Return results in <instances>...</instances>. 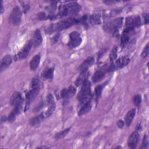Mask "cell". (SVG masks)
<instances>
[{
  "instance_id": "obj_6",
  "label": "cell",
  "mask_w": 149,
  "mask_h": 149,
  "mask_svg": "<svg viewBox=\"0 0 149 149\" xmlns=\"http://www.w3.org/2000/svg\"><path fill=\"white\" fill-rule=\"evenodd\" d=\"M109 65L105 64L101 66L100 69H98L93 74L92 77V80L94 83H97L100 81L102 79V78L105 76V74L109 72L108 70Z\"/></svg>"
},
{
  "instance_id": "obj_19",
  "label": "cell",
  "mask_w": 149,
  "mask_h": 149,
  "mask_svg": "<svg viewBox=\"0 0 149 149\" xmlns=\"http://www.w3.org/2000/svg\"><path fill=\"white\" fill-rule=\"evenodd\" d=\"M21 109H22V104L15 107V108L12 111V112L9 115L8 120L9 122H12L15 120L16 116L20 113Z\"/></svg>"
},
{
  "instance_id": "obj_36",
  "label": "cell",
  "mask_w": 149,
  "mask_h": 149,
  "mask_svg": "<svg viewBox=\"0 0 149 149\" xmlns=\"http://www.w3.org/2000/svg\"><path fill=\"white\" fill-rule=\"evenodd\" d=\"M38 17L40 20H45L47 19V16L44 12H40L38 14Z\"/></svg>"
},
{
  "instance_id": "obj_33",
  "label": "cell",
  "mask_w": 149,
  "mask_h": 149,
  "mask_svg": "<svg viewBox=\"0 0 149 149\" xmlns=\"http://www.w3.org/2000/svg\"><path fill=\"white\" fill-rule=\"evenodd\" d=\"M148 46H149L148 44H147L142 51L141 56L143 58H145L147 57V56L148 55V53H149V47Z\"/></svg>"
},
{
  "instance_id": "obj_1",
  "label": "cell",
  "mask_w": 149,
  "mask_h": 149,
  "mask_svg": "<svg viewBox=\"0 0 149 149\" xmlns=\"http://www.w3.org/2000/svg\"><path fill=\"white\" fill-rule=\"evenodd\" d=\"M78 23H79V20H77L75 18H73V17L67 18L66 19H64L63 20H61L58 22L55 25H54V24L51 25L47 29V32L48 33H51L55 31H60L66 29H68L69 27H71L72 26Z\"/></svg>"
},
{
  "instance_id": "obj_14",
  "label": "cell",
  "mask_w": 149,
  "mask_h": 149,
  "mask_svg": "<svg viewBox=\"0 0 149 149\" xmlns=\"http://www.w3.org/2000/svg\"><path fill=\"white\" fill-rule=\"evenodd\" d=\"M130 61V59L127 56H123L120 58H119L118 59H117L114 63V65L115 66L116 69L118 68H122L124 66H126Z\"/></svg>"
},
{
  "instance_id": "obj_22",
  "label": "cell",
  "mask_w": 149,
  "mask_h": 149,
  "mask_svg": "<svg viewBox=\"0 0 149 149\" xmlns=\"http://www.w3.org/2000/svg\"><path fill=\"white\" fill-rule=\"evenodd\" d=\"M40 62V56L39 55H34V56L31 59L30 62V69L32 70H35L38 67Z\"/></svg>"
},
{
  "instance_id": "obj_28",
  "label": "cell",
  "mask_w": 149,
  "mask_h": 149,
  "mask_svg": "<svg viewBox=\"0 0 149 149\" xmlns=\"http://www.w3.org/2000/svg\"><path fill=\"white\" fill-rule=\"evenodd\" d=\"M103 88H104V86H102V85H98L95 87V98H96L97 100L100 98L101 94H102Z\"/></svg>"
},
{
  "instance_id": "obj_20",
  "label": "cell",
  "mask_w": 149,
  "mask_h": 149,
  "mask_svg": "<svg viewBox=\"0 0 149 149\" xmlns=\"http://www.w3.org/2000/svg\"><path fill=\"white\" fill-rule=\"evenodd\" d=\"M91 108H92V104L90 101H88L83 104L82 107L79 110L78 115L79 116H82L83 115L87 113L90 111Z\"/></svg>"
},
{
  "instance_id": "obj_3",
  "label": "cell",
  "mask_w": 149,
  "mask_h": 149,
  "mask_svg": "<svg viewBox=\"0 0 149 149\" xmlns=\"http://www.w3.org/2000/svg\"><path fill=\"white\" fill-rule=\"evenodd\" d=\"M91 98V84L90 82L86 79L82 85L81 88L77 95L79 102L81 104H84L89 101Z\"/></svg>"
},
{
  "instance_id": "obj_9",
  "label": "cell",
  "mask_w": 149,
  "mask_h": 149,
  "mask_svg": "<svg viewBox=\"0 0 149 149\" xmlns=\"http://www.w3.org/2000/svg\"><path fill=\"white\" fill-rule=\"evenodd\" d=\"M33 45V44L32 40H29L24 45V46L20 49L19 52L16 55L17 59H25L27 57Z\"/></svg>"
},
{
  "instance_id": "obj_16",
  "label": "cell",
  "mask_w": 149,
  "mask_h": 149,
  "mask_svg": "<svg viewBox=\"0 0 149 149\" xmlns=\"http://www.w3.org/2000/svg\"><path fill=\"white\" fill-rule=\"evenodd\" d=\"M94 58L92 56H90L87 58L80 65L79 69L80 72L87 70L94 63Z\"/></svg>"
},
{
  "instance_id": "obj_21",
  "label": "cell",
  "mask_w": 149,
  "mask_h": 149,
  "mask_svg": "<svg viewBox=\"0 0 149 149\" xmlns=\"http://www.w3.org/2000/svg\"><path fill=\"white\" fill-rule=\"evenodd\" d=\"M44 118V115L43 113H41L36 117L32 118L30 120V123L32 126H38L41 122L43 120Z\"/></svg>"
},
{
  "instance_id": "obj_13",
  "label": "cell",
  "mask_w": 149,
  "mask_h": 149,
  "mask_svg": "<svg viewBox=\"0 0 149 149\" xmlns=\"http://www.w3.org/2000/svg\"><path fill=\"white\" fill-rule=\"evenodd\" d=\"M76 91V90L75 87L73 86H70L68 89L64 88L62 90L61 93V97L65 100H69L74 95Z\"/></svg>"
},
{
  "instance_id": "obj_30",
  "label": "cell",
  "mask_w": 149,
  "mask_h": 149,
  "mask_svg": "<svg viewBox=\"0 0 149 149\" xmlns=\"http://www.w3.org/2000/svg\"><path fill=\"white\" fill-rule=\"evenodd\" d=\"M40 86V80L37 77H34L31 83V88H39Z\"/></svg>"
},
{
  "instance_id": "obj_8",
  "label": "cell",
  "mask_w": 149,
  "mask_h": 149,
  "mask_svg": "<svg viewBox=\"0 0 149 149\" xmlns=\"http://www.w3.org/2000/svg\"><path fill=\"white\" fill-rule=\"evenodd\" d=\"M126 25L127 27L135 28L139 27L141 25V19L140 17L138 15L136 16H130L126 18Z\"/></svg>"
},
{
  "instance_id": "obj_37",
  "label": "cell",
  "mask_w": 149,
  "mask_h": 149,
  "mask_svg": "<svg viewBox=\"0 0 149 149\" xmlns=\"http://www.w3.org/2000/svg\"><path fill=\"white\" fill-rule=\"evenodd\" d=\"M59 33H57V34H56L53 37H52V43H55V42H56L57 41H58V39H59Z\"/></svg>"
},
{
  "instance_id": "obj_15",
  "label": "cell",
  "mask_w": 149,
  "mask_h": 149,
  "mask_svg": "<svg viewBox=\"0 0 149 149\" xmlns=\"http://www.w3.org/2000/svg\"><path fill=\"white\" fill-rule=\"evenodd\" d=\"M32 41H33V45L34 47H38L42 43V38L41 31L39 29H36V31H34L33 39Z\"/></svg>"
},
{
  "instance_id": "obj_35",
  "label": "cell",
  "mask_w": 149,
  "mask_h": 149,
  "mask_svg": "<svg viewBox=\"0 0 149 149\" xmlns=\"http://www.w3.org/2000/svg\"><path fill=\"white\" fill-rule=\"evenodd\" d=\"M54 103V98H53V96L51 95V94H49L48 96H47V104L48 105L51 104H53Z\"/></svg>"
},
{
  "instance_id": "obj_18",
  "label": "cell",
  "mask_w": 149,
  "mask_h": 149,
  "mask_svg": "<svg viewBox=\"0 0 149 149\" xmlns=\"http://www.w3.org/2000/svg\"><path fill=\"white\" fill-rule=\"evenodd\" d=\"M135 114H136V109H132L131 110H130L127 112V113H126L125 118V123L127 126H129L131 125V123L134 118Z\"/></svg>"
},
{
  "instance_id": "obj_42",
  "label": "cell",
  "mask_w": 149,
  "mask_h": 149,
  "mask_svg": "<svg viewBox=\"0 0 149 149\" xmlns=\"http://www.w3.org/2000/svg\"><path fill=\"white\" fill-rule=\"evenodd\" d=\"M6 120V116H2V117L1 118V123L3 122H5Z\"/></svg>"
},
{
  "instance_id": "obj_25",
  "label": "cell",
  "mask_w": 149,
  "mask_h": 149,
  "mask_svg": "<svg viewBox=\"0 0 149 149\" xmlns=\"http://www.w3.org/2000/svg\"><path fill=\"white\" fill-rule=\"evenodd\" d=\"M89 22L91 24H99L101 23V19L98 15H93L89 17Z\"/></svg>"
},
{
  "instance_id": "obj_17",
  "label": "cell",
  "mask_w": 149,
  "mask_h": 149,
  "mask_svg": "<svg viewBox=\"0 0 149 149\" xmlns=\"http://www.w3.org/2000/svg\"><path fill=\"white\" fill-rule=\"evenodd\" d=\"M12 58L10 55H6L4 56L1 61V71L5 70L11 63Z\"/></svg>"
},
{
  "instance_id": "obj_41",
  "label": "cell",
  "mask_w": 149,
  "mask_h": 149,
  "mask_svg": "<svg viewBox=\"0 0 149 149\" xmlns=\"http://www.w3.org/2000/svg\"><path fill=\"white\" fill-rule=\"evenodd\" d=\"M1 13H2L3 12V4H2V1H1Z\"/></svg>"
},
{
  "instance_id": "obj_27",
  "label": "cell",
  "mask_w": 149,
  "mask_h": 149,
  "mask_svg": "<svg viewBox=\"0 0 149 149\" xmlns=\"http://www.w3.org/2000/svg\"><path fill=\"white\" fill-rule=\"evenodd\" d=\"M129 41V36L123 33L120 38V45L122 47H124Z\"/></svg>"
},
{
  "instance_id": "obj_4",
  "label": "cell",
  "mask_w": 149,
  "mask_h": 149,
  "mask_svg": "<svg viewBox=\"0 0 149 149\" xmlns=\"http://www.w3.org/2000/svg\"><path fill=\"white\" fill-rule=\"evenodd\" d=\"M123 17H118L105 23L104 25V30L109 33H118V30L123 23Z\"/></svg>"
},
{
  "instance_id": "obj_26",
  "label": "cell",
  "mask_w": 149,
  "mask_h": 149,
  "mask_svg": "<svg viewBox=\"0 0 149 149\" xmlns=\"http://www.w3.org/2000/svg\"><path fill=\"white\" fill-rule=\"evenodd\" d=\"M70 128H68V129H66L58 133H56L55 136V139H56V140H59L60 139H62L63 137H64L65 136H66V134L68 133V132H69Z\"/></svg>"
},
{
  "instance_id": "obj_11",
  "label": "cell",
  "mask_w": 149,
  "mask_h": 149,
  "mask_svg": "<svg viewBox=\"0 0 149 149\" xmlns=\"http://www.w3.org/2000/svg\"><path fill=\"white\" fill-rule=\"evenodd\" d=\"M40 88H31L26 94V105L29 106L30 104L34 100L38 94Z\"/></svg>"
},
{
  "instance_id": "obj_34",
  "label": "cell",
  "mask_w": 149,
  "mask_h": 149,
  "mask_svg": "<svg viewBox=\"0 0 149 149\" xmlns=\"http://www.w3.org/2000/svg\"><path fill=\"white\" fill-rule=\"evenodd\" d=\"M148 144V142L147 136L146 135H145L143 137V141H142V144H141V146L140 148H146V147H147Z\"/></svg>"
},
{
  "instance_id": "obj_7",
  "label": "cell",
  "mask_w": 149,
  "mask_h": 149,
  "mask_svg": "<svg viewBox=\"0 0 149 149\" xmlns=\"http://www.w3.org/2000/svg\"><path fill=\"white\" fill-rule=\"evenodd\" d=\"M82 40L80 34L77 31H73L69 34V41L68 45L71 48H76L81 43Z\"/></svg>"
},
{
  "instance_id": "obj_24",
  "label": "cell",
  "mask_w": 149,
  "mask_h": 149,
  "mask_svg": "<svg viewBox=\"0 0 149 149\" xmlns=\"http://www.w3.org/2000/svg\"><path fill=\"white\" fill-rule=\"evenodd\" d=\"M87 76V70L81 72V73L79 76V77L77 79L75 82V84L77 86H79L81 83L84 82V81L86 79Z\"/></svg>"
},
{
  "instance_id": "obj_29",
  "label": "cell",
  "mask_w": 149,
  "mask_h": 149,
  "mask_svg": "<svg viewBox=\"0 0 149 149\" xmlns=\"http://www.w3.org/2000/svg\"><path fill=\"white\" fill-rule=\"evenodd\" d=\"M48 106H49V107H48V109H47V110L45 111V116H47V117L49 116L53 113V112L54 111L55 108V102L53 103V104H51L49 105Z\"/></svg>"
},
{
  "instance_id": "obj_40",
  "label": "cell",
  "mask_w": 149,
  "mask_h": 149,
  "mask_svg": "<svg viewBox=\"0 0 149 149\" xmlns=\"http://www.w3.org/2000/svg\"><path fill=\"white\" fill-rule=\"evenodd\" d=\"M104 3H105L107 5H111L113 3L116 2V1H104Z\"/></svg>"
},
{
  "instance_id": "obj_10",
  "label": "cell",
  "mask_w": 149,
  "mask_h": 149,
  "mask_svg": "<svg viewBox=\"0 0 149 149\" xmlns=\"http://www.w3.org/2000/svg\"><path fill=\"white\" fill-rule=\"evenodd\" d=\"M23 101V99L22 95L21 93L18 91L14 92L10 99V104L15 107L22 104Z\"/></svg>"
},
{
  "instance_id": "obj_2",
  "label": "cell",
  "mask_w": 149,
  "mask_h": 149,
  "mask_svg": "<svg viewBox=\"0 0 149 149\" xmlns=\"http://www.w3.org/2000/svg\"><path fill=\"white\" fill-rule=\"evenodd\" d=\"M80 10L81 6L78 3L76 2H70L64 5L62 7L60 12L58 13V14H57L56 16H55V17L56 19L70 15H75L79 12Z\"/></svg>"
},
{
  "instance_id": "obj_5",
  "label": "cell",
  "mask_w": 149,
  "mask_h": 149,
  "mask_svg": "<svg viewBox=\"0 0 149 149\" xmlns=\"http://www.w3.org/2000/svg\"><path fill=\"white\" fill-rule=\"evenodd\" d=\"M22 12L19 6L14 7L9 16V21L14 25H19L22 20Z\"/></svg>"
},
{
  "instance_id": "obj_12",
  "label": "cell",
  "mask_w": 149,
  "mask_h": 149,
  "mask_svg": "<svg viewBox=\"0 0 149 149\" xmlns=\"http://www.w3.org/2000/svg\"><path fill=\"white\" fill-rule=\"evenodd\" d=\"M139 134L137 131L133 132L129 137L127 140V144L129 148H136L137 144L139 141Z\"/></svg>"
},
{
  "instance_id": "obj_39",
  "label": "cell",
  "mask_w": 149,
  "mask_h": 149,
  "mask_svg": "<svg viewBox=\"0 0 149 149\" xmlns=\"http://www.w3.org/2000/svg\"><path fill=\"white\" fill-rule=\"evenodd\" d=\"M143 17L144 18V21L146 24H148V13H144L143 14Z\"/></svg>"
},
{
  "instance_id": "obj_31",
  "label": "cell",
  "mask_w": 149,
  "mask_h": 149,
  "mask_svg": "<svg viewBox=\"0 0 149 149\" xmlns=\"http://www.w3.org/2000/svg\"><path fill=\"white\" fill-rule=\"evenodd\" d=\"M117 51H118V47H115L113 48L111 52H110L109 59L111 61H113V60H115L116 58V57H117Z\"/></svg>"
},
{
  "instance_id": "obj_38",
  "label": "cell",
  "mask_w": 149,
  "mask_h": 149,
  "mask_svg": "<svg viewBox=\"0 0 149 149\" xmlns=\"http://www.w3.org/2000/svg\"><path fill=\"white\" fill-rule=\"evenodd\" d=\"M117 125L119 128L122 129L123 127V126L125 125V122L122 120H119L118 122H117Z\"/></svg>"
},
{
  "instance_id": "obj_32",
  "label": "cell",
  "mask_w": 149,
  "mask_h": 149,
  "mask_svg": "<svg viewBox=\"0 0 149 149\" xmlns=\"http://www.w3.org/2000/svg\"><path fill=\"white\" fill-rule=\"evenodd\" d=\"M133 102L136 107H139L141 102V97L140 94H137L134 97Z\"/></svg>"
},
{
  "instance_id": "obj_23",
  "label": "cell",
  "mask_w": 149,
  "mask_h": 149,
  "mask_svg": "<svg viewBox=\"0 0 149 149\" xmlns=\"http://www.w3.org/2000/svg\"><path fill=\"white\" fill-rule=\"evenodd\" d=\"M54 68H48L46 70H44L42 73L43 79L52 80L54 76Z\"/></svg>"
}]
</instances>
